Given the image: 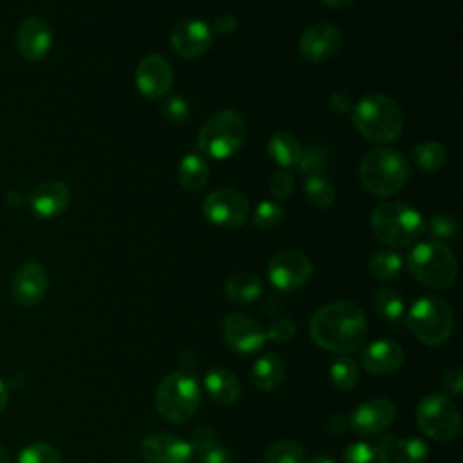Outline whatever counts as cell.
Instances as JSON below:
<instances>
[{"instance_id": "6da1fadb", "label": "cell", "mask_w": 463, "mask_h": 463, "mask_svg": "<svg viewBox=\"0 0 463 463\" xmlns=\"http://www.w3.org/2000/svg\"><path fill=\"white\" fill-rule=\"evenodd\" d=\"M309 335L318 347L347 354L362 347L367 335V320L358 304L336 300L322 306L311 317Z\"/></svg>"}, {"instance_id": "7a4b0ae2", "label": "cell", "mask_w": 463, "mask_h": 463, "mask_svg": "<svg viewBox=\"0 0 463 463\" xmlns=\"http://www.w3.org/2000/svg\"><path fill=\"white\" fill-rule=\"evenodd\" d=\"M354 128L371 143L389 145L403 132V114L394 99L385 94L371 92L351 109Z\"/></svg>"}, {"instance_id": "3957f363", "label": "cell", "mask_w": 463, "mask_h": 463, "mask_svg": "<svg viewBox=\"0 0 463 463\" xmlns=\"http://www.w3.org/2000/svg\"><path fill=\"white\" fill-rule=\"evenodd\" d=\"M373 235L391 248L414 244L423 233L421 215L409 204L398 201L380 203L371 212Z\"/></svg>"}, {"instance_id": "277c9868", "label": "cell", "mask_w": 463, "mask_h": 463, "mask_svg": "<svg viewBox=\"0 0 463 463\" xmlns=\"http://www.w3.org/2000/svg\"><path fill=\"white\" fill-rule=\"evenodd\" d=\"M409 177L405 157L392 148H374L364 154L358 165L362 186L378 197H387L402 190Z\"/></svg>"}, {"instance_id": "5b68a950", "label": "cell", "mask_w": 463, "mask_h": 463, "mask_svg": "<svg viewBox=\"0 0 463 463\" xmlns=\"http://www.w3.org/2000/svg\"><path fill=\"white\" fill-rule=\"evenodd\" d=\"M201 403V385L192 373L177 371L166 374L156 389V409L159 416L174 425L194 418Z\"/></svg>"}, {"instance_id": "8992f818", "label": "cell", "mask_w": 463, "mask_h": 463, "mask_svg": "<svg viewBox=\"0 0 463 463\" xmlns=\"http://www.w3.org/2000/svg\"><path fill=\"white\" fill-rule=\"evenodd\" d=\"M407 269L420 284L432 289H445L456 282L458 260L447 244L425 241L409 253Z\"/></svg>"}, {"instance_id": "52a82bcc", "label": "cell", "mask_w": 463, "mask_h": 463, "mask_svg": "<svg viewBox=\"0 0 463 463\" xmlns=\"http://www.w3.org/2000/svg\"><path fill=\"white\" fill-rule=\"evenodd\" d=\"M405 324L416 340L436 347L452 335L454 313L445 298L425 295L411 306L405 315Z\"/></svg>"}, {"instance_id": "ba28073f", "label": "cell", "mask_w": 463, "mask_h": 463, "mask_svg": "<svg viewBox=\"0 0 463 463\" xmlns=\"http://www.w3.org/2000/svg\"><path fill=\"white\" fill-rule=\"evenodd\" d=\"M246 139L242 118L230 109L212 114L197 134V148L213 159H228L241 150Z\"/></svg>"}, {"instance_id": "9c48e42d", "label": "cell", "mask_w": 463, "mask_h": 463, "mask_svg": "<svg viewBox=\"0 0 463 463\" xmlns=\"http://www.w3.org/2000/svg\"><path fill=\"white\" fill-rule=\"evenodd\" d=\"M416 423L423 434L436 441H450L461 430V416L445 394L425 396L416 409Z\"/></svg>"}, {"instance_id": "30bf717a", "label": "cell", "mask_w": 463, "mask_h": 463, "mask_svg": "<svg viewBox=\"0 0 463 463\" xmlns=\"http://www.w3.org/2000/svg\"><path fill=\"white\" fill-rule=\"evenodd\" d=\"M250 213V203L244 194L235 188H221L206 195L203 201V215L212 224L222 228H239Z\"/></svg>"}, {"instance_id": "8fae6325", "label": "cell", "mask_w": 463, "mask_h": 463, "mask_svg": "<svg viewBox=\"0 0 463 463\" xmlns=\"http://www.w3.org/2000/svg\"><path fill=\"white\" fill-rule=\"evenodd\" d=\"M313 273V264L306 253L298 250H284L271 257L268 264V279L280 291H295L302 288Z\"/></svg>"}, {"instance_id": "7c38bea8", "label": "cell", "mask_w": 463, "mask_h": 463, "mask_svg": "<svg viewBox=\"0 0 463 463\" xmlns=\"http://www.w3.org/2000/svg\"><path fill=\"white\" fill-rule=\"evenodd\" d=\"M221 335L224 344L241 354H251L266 342V331L257 320L244 313L226 315L221 322Z\"/></svg>"}, {"instance_id": "4fadbf2b", "label": "cell", "mask_w": 463, "mask_h": 463, "mask_svg": "<svg viewBox=\"0 0 463 463\" xmlns=\"http://www.w3.org/2000/svg\"><path fill=\"white\" fill-rule=\"evenodd\" d=\"M396 418V407L387 398H371L354 407L347 427L358 436H374L387 430Z\"/></svg>"}, {"instance_id": "5bb4252c", "label": "cell", "mask_w": 463, "mask_h": 463, "mask_svg": "<svg viewBox=\"0 0 463 463\" xmlns=\"http://www.w3.org/2000/svg\"><path fill=\"white\" fill-rule=\"evenodd\" d=\"M342 33L333 24H315L307 27L298 42L300 56L309 63H322L329 60L340 47Z\"/></svg>"}, {"instance_id": "9a60e30c", "label": "cell", "mask_w": 463, "mask_h": 463, "mask_svg": "<svg viewBox=\"0 0 463 463\" xmlns=\"http://www.w3.org/2000/svg\"><path fill=\"white\" fill-rule=\"evenodd\" d=\"M213 43V31L203 20H183L170 33L172 49L183 58L203 56Z\"/></svg>"}, {"instance_id": "2e32d148", "label": "cell", "mask_w": 463, "mask_h": 463, "mask_svg": "<svg viewBox=\"0 0 463 463\" xmlns=\"http://www.w3.org/2000/svg\"><path fill=\"white\" fill-rule=\"evenodd\" d=\"M14 43L22 58L27 61H40L51 51L52 31L43 18L29 16L18 25Z\"/></svg>"}, {"instance_id": "e0dca14e", "label": "cell", "mask_w": 463, "mask_h": 463, "mask_svg": "<svg viewBox=\"0 0 463 463\" xmlns=\"http://www.w3.org/2000/svg\"><path fill=\"white\" fill-rule=\"evenodd\" d=\"M136 87L146 98H159L172 87L174 72L170 63L161 54L145 56L136 67Z\"/></svg>"}, {"instance_id": "ac0fdd59", "label": "cell", "mask_w": 463, "mask_h": 463, "mask_svg": "<svg viewBox=\"0 0 463 463\" xmlns=\"http://www.w3.org/2000/svg\"><path fill=\"white\" fill-rule=\"evenodd\" d=\"M360 362L367 373L385 376L402 367V364L405 362V351L396 340L380 338L362 349Z\"/></svg>"}, {"instance_id": "d6986e66", "label": "cell", "mask_w": 463, "mask_h": 463, "mask_svg": "<svg viewBox=\"0 0 463 463\" xmlns=\"http://www.w3.org/2000/svg\"><path fill=\"white\" fill-rule=\"evenodd\" d=\"M71 203V190L58 179L42 181L29 195V208L40 219H52L61 215Z\"/></svg>"}, {"instance_id": "ffe728a7", "label": "cell", "mask_w": 463, "mask_h": 463, "mask_svg": "<svg viewBox=\"0 0 463 463\" xmlns=\"http://www.w3.org/2000/svg\"><path fill=\"white\" fill-rule=\"evenodd\" d=\"M49 277L40 262L22 264L13 277V297L24 307L36 306L47 293Z\"/></svg>"}, {"instance_id": "44dd1931", "label": "cell", "mask_w": 463, "mask_h": 463, "mask_svg": "<svg viewBox=\"0 0 463 463\" xmlns=\"http://www.w3.org/2000/svg\"><path fill=\"white\" fill-rule=\"evenodd\" d=\"M141 458L146 463H190L192 445L170 434H152L141 443Z\"/></svg>"}, {"instance_id": "7402d4cb", "label": "cell", "mask_w": 463, "mask_h": 463, "mask_svg": "<svg viewBox=\"0 0 463 463\" xmlns=\"http://www.w3.org/2000/svg\"><path fill=\"white\" fill-rule=\"evenodd\" d=\"M203 385H204L206 394L215 403H219L222 407H230V405L237 403L241 398V391H242L239 378L232 371L221 369V367L210 369L204 374Z\"/></svg>"}, {"instance_id": "603a6c76", "label": "cell", "mask_w": 463, "mask_h": 463, "mask_svg": "<svg viewBox=\"0 0 463 463\" xmlns=\"http://www.w3.org/2000/svg\"><path fill=\"white\" fill-rule=\"evenodd\" d=\"M284 374H286V367L282 358L271 351L260 354L251 367V380L255 387L264 392H271L279 389V385L284 380Z\"/></svg>"}, {"instance_id": "cb8c5ba5", "label": "cell", "mask_w": 463, "mask_h": 463, "mask_svg": "<svg viewBox=\"0 0 463 463\" xmlns=\"http://www.w3.org/2000/svg\"><path fill=\"white\" fill-rule=\"evenodd\" d=\"M224 293L233 304L246 306V304L255 302L262 295V282L253 273L239 271L226 279Z\"/></svg>"}, {"instance_id": "d4e9b609", "label": "cell", "mask_w": 463, "mask_h": 463, "mask_svg": "<svg viewBox=\"0 0 463 463\" xmlns=\"http://www.w3.org/2000/svg\"><path fill=\"white\" fill-rule=\"evenodd\" d=\"M300 150H302V146L291 132L279 130V132L271 134L268 139V152H269L271 159H275L282 168L297 165V161L300 157Z\"/></svg>"}, {"instance_id": "484cf974", "label": "cell", "mask_w": 463, "mask_h": 463, "mask_svg": "<svg viewBox=\"0 0 463 463\" xmlns=\"http://www.w3.org/2000/svg\"><path fill=\"white\" fill-rule=\"evenodd\" d=\"M210 170L206 161L199 154H188L181 159L177 168V179L181 186L188 192L201 190L208 181Z\"/></svg>"}, {"instance_id": "4316f807", "label": "cell", "mask_w": 463, "mask_h": 463, "mask_svg": "<svg viewBox=\"0 0 463 463\" xmlns=\"http://www.w3.org/2000/svg\"><path fill=\"white\" fill-rule=\"evenodd\" d=\"M412 163L423 172H438L447 165V150L438 141H423L411 150Z\"/></svg>"}, {"instance_id": "83f0119b", "label": "cell", "mask_w": 463, "mask_h": 463, "mask_svg": "<svg viewBox=\"0 0 463 463\" xmlns=\"http://www.w3.org/2000/svg\"><path fill=\"white\" fill-rule=\"evenodd\" d=\"M373 309L385 322H398L405 313V302L402 295L392 288H380L373 293Z\"/></svg>"}, {"instance_id": "f1b7e54d", "label": "cell", "mask_w": 463, "mask_h": 463, "mask_svg": "<svg viewBox=\"0 0 463 463\" xmlns=\"http://www.w3.org/2000/svg\"><path fill=\"white\" fill-rule=\"evenodd\" d=\"M389 449L394 463H425L429 459V445L414 436L391 441Z\"/></svg>"}, {"instance_id": "f546056e", "label": "cell", "mask_w": 463, "mask_h": 463, "mask_svg": "<svg viewBox=\"0 0 463 463\" xmlns=\"http://www.w3.org/2000/svg\"><path fill=\"white\" fill-rule=\"evenodd\" d=\"M367 268H369V273L373 279L391 280L402 271L403 259L394 250H378L369 257Z\"/></svg>"}, {"instance_id": "4dcf8cb0", "label": "cell", "mask_w": 463, "mask_h": 463, "mask_svg": "<svg viewBox=\"0 0 463 463\" xmlns=\"http://www.w3.org/2000/svg\"><path fill=\"white\" fill-rule=\"evenodd\" d=\"M360 380V367L349 356H340L329 367V382L336 391L349 392L358 385Z\"/></svg>"}, {"instance_id": "1f68e13d", "label": "cell", "mask_w": 463, "mask_h": 463, "mask_svg": "<svg viewBox=\"0 0 463 463\" xmlns=\"http://www.w3.org/2000/svg\"><path fill=\"white\" fill-rule=\"evenodd\" d=\"M344 463H391L387 452L367 441H354L344 450Z\"/></svg>"}, {"instance_id": "d6a6232c", "label": "cell", "mask_w": 463, "mask_h": 463, "mask_svg": "<svg viewBox=\"0 0 463 463\" xmlns=\"http://www.w3.org/2000/svg\"><path fill=\"white\" fill-rule=\"evenodd\" d=\"M306 199L317 208H327L335 201V188L324 175H309L304 183Z\"/></svg>"}, {"instance_id": "836d02e7", "label": "cell", "mask_w": 463, "mask_h": 463, "mask_svg": "<svg viewBox=\"0 0 463 463\" xmlns=\"http://www.w3.org/2000/svg\"><path fill=\"white\" fill-rule=\"evenodd\" d=\"M329 165V154L318 146V145H306L300 150V157L297 161V166L302 174L309 175H322V172Z\"/></svg>"}, {"instance_id": "e575fe53", "label": "cell", "mask_w": 463, "mask_h": 463, "mask_svg": "<svg viewBox=\"0 0 463 463\" xmlns=\"http://www.w3.org/2000/svg\"><path fill=\"white\" fill-rule=\"evenodd\" d=\"M264 463H306V454L297 441L282 439L266 450Z\"/></svg>"}, {"instance_id": "d590c367", "label": "cell", "mask_w": 463, "mask_h": 463, "mask_svg": "<svg viewBox=\"0 0 463 463\" xmlns=\"http://www.w3.org/2000/svg\"><path fill=\"white\" fill-rule=\"evenodd\" d=\"M16 463H61V454L54 445L36 441L20 450Z\"/></svg>"}, {"instance_id": "8d00e7d4", "label": "cell", "mask_w": 463, "mask_h": 463, "mask_svg": "<svg viewBox=\"0 0 463 463\" xmlns=\"http://www.w3.org/2000/svg\"><path fill=\"white\" fill-rule=\"evenodd\" d=\"M423 233H427L430 241H450L458 235V224L449 215H434L427 222H423Z\"/></svg>"}, {"instance_id": "74e56055", "label": "cell", "mask_w": 463, "mask_h": 463, "mask_svg": "<svg viewBox=\"0 0 463 463\" xmlns=\"http://www.w3.org/2000/svg\"><path fill=\"white\" fill-rule=\"evenodd\" d=\"M284 221V210L275 201H262L253 212V224L260 230L277 228Z\"/></svg>"}, {"instance_id": "f35d334b", "label": "cell", "mask_w": 463, "mask_h": 463, "mask_svg": "<svg viewBox=\"0 0 463 463\" xmlns=\"http://www.w3.org/2000/svg\"><path fill=\"white\" fill-rule=\"evenodd\" d=\"M161 114L170 123H183L190 116V109L181 96H170L163 101Z\"/></svg>"}, {"instance_id": "ab89813d", "label": "cell", "mask_w": 463, "mask_h": 463, "mask_svg": "<svg viewBox=\"0 0 463 463\" xmlns=\"http://www.w3.org/2000/svg\"><path fill=\"white\" fill-rule=\"evenodd\" d=\"M293 188H295V177L288 168H280L271 175L269 192L273 197L284 199L293 192Z\"/></svg>"}, {"instance_id": "60d3db41", "label": "cell", "mask_w": 463, "mask_h": 463, "mask_svg": "<svg viewBox=\"0 0 463 463\" xmlns=\"http://www.w3.org/2000/svg\"><path fill=\"white\" fill-rule=\"evenodd\" d=\"M297 333V324L291 318H277L275 322L269 324L268 331H266V338L273 340V342H288L295 336Z\"/></svg>"}, {"instance_id": "b9f144b4", "label": "cell", "mask_w": 463, "mask_h": 463, "mask_svg": "<svg viewBox=\"0 0 463 463\" xmlns=\"http://www.w3.org/2000/svg\"><path fill=\"white\" fill-rule=\"evenodd\" d=\"M441 389L445 396H461L463 391V371L461 367H449L441 376Z\"/></svg>"}, {"instance_id": "7bdbcfd3", "label": "cell", "mask_w": 463, "mask_h": 463, "mask_svg": "<svg viewBox=\"0 0 463 463\" xmlns=\"http://www.w3.org/2000/svg\"><path fill=\"white\" fill-rule=\"evenodd\" d=\"M197 458L199 463H230V452L219 443H212L201 449L197 452Z\"/></svg>"}, {"instance_id": "ee69618b", "label": "cell", "mask_w": 463, "mask_h": 463, "mask_svg": "<svg viewBox=\"0 0 463 463\" xmlns=\"http://www.w3.org/2000/svg\"><path fill=\"white\" fill-rule=\"evenodd\" d=\"M215 429L212 427V425H201L195 432H194V436H192V439L188 441L190 445H192V450L194 452H199L201 449H204V447H208V445H212V443H215Z\"/></svg>"}, {"instance_id": "f6af8a7d", "label": "cell", "mask_w": 463, "mask_h": 463, "mask_svg": "<svg viewBox=\"0 0 463 463\" xmlns=\"http://www.w3.org/2000/svg\"><path fill=\"white\" fill-rule=\"evenodd\" d=\"M329 107L333 112L336 114H347L351 112L353 109V101L349 98V94L345 92H335L331 98H329Z\"/></svg>"}, {"instance_id": "bcb514c9", "label": "cell", "mask_w": 463, "mask_h": 463, "mask_svg": "<svg viewBox=\"0 0 463 463\" xmlns=\"http://www.w3.org/2000/svg\"><path fill=\"white\" fill-rule=\"evenodd\" d=\"M235 27H237V18H235L233 14H230V13L219 14V16L215 18V24H213V29H215L219 34H222V36L233 33Z\"/></svg>"}, {"instance_id": "7dc6e473", "label": "cell", "mask_w": 463, "mask_h": 463, "mask_svg": "<svg viewBox=\"0 0 463 463\" xmlns=\"http://www.w3.org/2000/svg\"><path fill=\"white\" fill-rule=\"evenodd\" d=\"M327 429L333 432V434H340L347 429V418L344 414H333L327 421Z\"/></svg>"}, {"instance_id": "c3c4849f", "label": "cell", "mask_w": 463, "mask_h": 463, "mask_svg": "<svg viewBox=\"0 0 463 463\" xmlns=\"http://www.w3.org/2000/svg\"><path fill=\"white\" fill-rule=\"evenodd\" d=\"M326 7H331V9H345L349 7L354 0H320Z\"/></svg>"}, {"instance_id": "681fc988", "label": "cell", "mask_w": 463, "mask_h": 463, "mask_svg": "<svg viewBox=\"0 0 463 463\" xmlns=\"http://www.w3.org/2000/svg\"><path fill=\"white\" fill-rule=\"evenodd\" d=\"M7 402H9V389H7V385L0 380V414H2L4 409L7 407Z\"/></svg>"}, {"instance_id": "f907efd6", "label": "cell", "mask_w": 463, "mask_h": 463, "mask_svg": "<svg viewBox=\"0 0 463 463\" xmlns=\"http://www.w3.org/2000/svg\"><path fill=\"white\" fill-rule=\"evenodd\" d=\"M309 463H335V459L329 458V456H326V454H315V456L309 459Z\"/></svg>"}, {"instance_id": "816d5d0a", "label": "cell", "mask_w": 463, "mask_h": 463, "mask_svg": "<svg viewBox=\"0 0 463 463\" xmlns=\"http://www.w3.org/2000/svg\"><path fill=\"white\" fill-rule=\"evenodd\" d=\"M0 463H11L9 459V452L0 445Z\"/></svg>"}]
</instances>
